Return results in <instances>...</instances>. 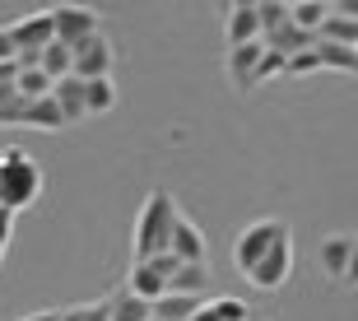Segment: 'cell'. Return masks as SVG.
I'll use <instances>...</instances> for the list:
<instances>
[{
  "mask_svg": "<svg viewBox=\"0 0 358 321\" xmlns=\"http://www.w3.org/2000/svg\"><path fill=\"white\" fill-rule=\"evenodd\" d=\"M224 38H228V47L261 42V38H266V28H261V10H256V5H233V10H228V24H224Z\"/></svg>",
  "mask_w": 358,
  "mask_h": 321,
  "instance_id": "cell-9",
  "label": "cell"
},
{
  "mask_svg": "<svg viewBox=\"0 0 358 321\" xmlns=\"http://www.w3.org/2000/svg\"><path fill=\"white\" fill-rule=\"evenodd\" d=\"M210 266H182L173 275V284H168V294H191V298H200L205 289H210Z\"/></svg>",
  "mask_w": 358,
  "mask_h": 321,
  "instance_id": "cell-20",
  "label": "cell"
},
{
  "mask_svg": "<svg viewBox=\"0 0 358 321\" xmlns=\"http://www.w3.org/2000/svg\"><path fill=\"white\" fill-rule=\"evenodd\" d=\"M112 61H117V47L98 33L84 47H75V80H112Z\"/></svg>",
  "mask_w": 358,
  "mask_h": 321,
  "instance_id": "cell-6",
  "label": "cell"
},
{
  "mask_svg": "<svg viewBox=\"0 0 358 321\" xmlns=\"http://www.w3.org/2000/svg\"><path fill=\"white\" fill-rule=\"evenodd\" d=\"M321 70H340V75H358V52L354 47H340V42H317Z\"/></svg>",
  "mask_w": 358,
  "mask_h": 321,
  "instance_id": "cell-19",
  "label": "cell"
},
{
  "mask_svg": "<svg viewBox=\"0 0 358 321\" xmlns=\"http://www.w3.org/2000/svg\"><path fill=\"white\" fill-rule=\"evenodd\" d=\"M284 70H289V56H279V52H270V47H266V61L256 66V84H266L270 75H284Z\"/></svg>",
  "mask_w": 358,
  "mask_h": 321,
  "instance_id": "cell-27",
  "label": "cell"
},
{
  "mask_svg": "<svg viewBox=\"0 0 358 321\" xmlns=\"http://www.w3.org/2000/svg\"><path fill=\"white\" fill-rule=\"evenodd\" d=\"M24 321H61V312H28Z\"/></svg>",
  "mask_w": 358,
  "mask_h": 321,
  "instance_id": "cell-35",
  "label": "cell"
},
{
  "mask_svg": "<svg viewBox=\"0 0 358 321\" xmlns=\"http://www.w3.org/2000/svg\"><path fill=\"white\" fill-rule=\"evenodd\" d=\"M210 303H214V312H219L224 321H247L252 317V308H247L242 298H210Z\"/></svg>",
  "mask_w": 358,
  "mask_h": 321,
  "instance_id": "cell-26",
  "label": "cell"
},
{
  "mask_svg": "<svg viewBox=\"0 0 358 321\" xmlns=\"http://www.w3.org/2000/svg\"><path fill=\"white\" fill-rule=\"evenodd\" d=\"M200 308H205V303L191 298V294H163L159 303H154V321H196Z\"/></svg>",
  "mask_w": 358,
  "mask_h": 321,
  "instance_id": "cell-17",
  "label": "cell"
},
{
  "mask_svg": "<svg viewBox=\"0 0 358 321\" xmlns=\"http://www.w3.org/2000/svg\"><path fill=\"white\" fill-rule=\"evenodd\" d=\"M317 256H321V270H326L331 280H345L349 275V256H354V238H349V233H326Z\"/></svg>",
  "mask_w": 358,
  "mask_h": 321,
  "instance_id": "cell-12",
  "label": "cell"
},
{
  "mask_svg": "<svg viewBox=\"0 0 358 321\" xmlns=\"http://www.w3.org/2000/svg\"><path fill=\"white\" fill-rule=\"evenodd\" d=\"M279 242H289V224H284V219H256V224H247L238 233V242H233V266L247 275V270H256L275 252Z\"/></svg>",
  "mask_w": 358,
  "mask_h": 321,
  "instance_id": "cell-3",
  "label": "cell"
},
{
  "mask_svg": "<svg viewBox=\"0 0 358 321\" xmlns=\"http://www.w3.org/2000/svg\"><path fill=\"white\" fill-rule=\"evenodd\" d=\"M52 89H56V80H52V75H47L42 66H28V70L19 66V94H24L28 103H38V98H47Z\"/></svg>",
  "mask_w": 358,
  "mask_h": 321,
  "instance_id": "cell-23",
  "label": "cell"
},
{
  "mask_svg": "<svg viewBox=\"0 0 358 321\" xmlns=\"http://www.w3.org/2000/svg\"><path fill=\"white\" fill-rule=\"evenodd\" d=\"M107 303H112V321H154V303H145V298L131 294V289L107 294Z\"/></svg>",
  "mask_w": 358,
  "mask_h": 321,
  "instance_id": "cell-15",
  "label": "cell"
},
{
  "mask_svg": "<svg viewBox=\"0 0 358 321\" xmlns=\"http://www.w3.org/2000/svg\"><path fill=\"white\" fill-rule=\"evenodd\" d=\"M349 289H358V233H354V256H349V275H345Z\"/></svg>",
  "mask_w": 358,
  "mask_h": 321,
  "instance_id": "cell-32",
  "label": "cell"
},
{
  "mask_svg": "<svg viewBox=\"0 0 358 321\" xmlns=\"http://www.w3.org/2000/svg\"><path fill=\"white\" fill-rule=\"evenodd\" d=\"M52 19H56V42L66 47H84L89 38H98V10L89 5H52Z\"/></svg>",
  "mask_w": 358,
  "mask_h": 321,
  "instance_id": "cell-4",
  "label": "cell"
},
{
  "mask_svg": "<svg viewBox=\"0 0 358 321\" xmlns=\"http://www.w3.org/2000/svg\"><path fill=\"white\" fill-rule=\"evenodd\" d=\"M177 224H182V210H177L173 191H149L140 219H135V261H154V256L173 252Z\"/></svg>",
  "mask_w": 358,
  "mask_h": 321,
  "instance_id": "cell-1",
  "label": "cell"
},
{
  "mask_svg": "<svg viewBox=\"0 0 358 321\" xmlns=\"http://www.w3.org/2000/svg\"><path fill=\"white\" fill-rule=\"evenodd\" d=\"M168 284H173V275H168V270H159V261H135L126 289H131V294H140L145 303H159V298L168 294Z\"/></svg>",
  "mask_w": 358,
  "mask_h": 321,
  "instance_id": "cell-10",
  "label": "cell"
},
{
  "mask_svg": "<svg viewBox=\"0 0 358 321\" xmlns=\"http://www.w3.org/2000/svg\"><path fill=\"white\" fill-rule=\"evenodd\" d=\"M56 103H61V112H66V126H75V121L89 117V84L84 80H61L56 84Z\"/></svg>",
  "mask_w": 358,
  "mask_h": 321,
  "instance_id": "cell-13",
  "label": "cell"
},
{
  "mask_svg": "<svg viewBox=\"0 0 358 321\" xmlns=\"http://www.w3.org/2000/svg\"><path fill=\"white\" fill-rule=\"evenodd\" d=\"M173 256L182 261V266H210L205 233H200V224H191L186 214H182V224H177V233H173Z\"/></svg>",
  "mask_w": 358,
  "mask_h": 321,
  "instance_id": "cell-11",
  "label": "cell"
},
{
  "mask_svg": "<svg viewBox=\"0 0 358 321\" xmlns=\"http://www.w3.org/2000/svg\"><path fill=\"white\" fill-rule=\"evenodd\" d=\"M24 126H33V131H61V126H66V112H61V103H56V89L47 98H38V103H28Z\"/></svg>",
  "mask_w": 358,
  "mask_h": 321,
  "instance_id": "cell-16",
  "label": "cell"
},
{
  "mask_svg": "<svg viewBox=\"0 0 358 321\" xmlns=\"http://www.w3.org/2000/svg\"><path fill=\"white\" fill-rule=\"evenodd\" d=\"M84 321H112V303L98 298V303H84Z\"/></svg>",
  "mask_w": 358,
  "mask_h": 321,
  "instance_id": "cell-30",
  "label": "cell"
},
{
  "mask_svg": "<svg viewBox=\"0 0 358 321\" xmlns=\"http://www.w3.org/2000/svg\"><path fill=\"white\" fill-rule=\"evenodd\" d=\"M266 61V42H247V47H228V84L247 94L256 89V66Z\"/></svg>",
  "mask_w": 358,
  "mask_h": 321,
  "instance_id": "cell-8",
  "label": "cell"
},
{
  "mask_svg": "<svg viewBox=\"0 0 358 321\" xmlns=\"http://www.w3.org/2000/svg\"><path fill=\"white\" fill-rule=\"evenodd\" d=\"M247 321H270V317H261V312H252V317H247Z\"/></svg>",
  "mask_w": 358,
  "mask_h": 321,
  "instance_id": "cell-36",
  "label": "cell"
},
{
  "mask_svg": "<svg viewBox=\"0 0 358 321\" xmlns=\"http://www.w3.org/2000/svg\"><path fill=\"white\" fill-rule=\"evenodd\" d=\"M10 238H14V214L0 210V261H5V252H10Z\"/></svg>",
  "mask_w": 358,
  "mask_h": 321,
  "instance_id": "cell-29",
  "label": "cell"
},
{
  "mask_svg": "<svg viewBox=\"0 0 358 321\" xmlns=\"http://www.w3.org/2000/svg\"><path fill=\"white\" fill-rule=\"evenodd\" d=\"M317 70H321V56H317V47H312V52L293 56V61H289V70H284V75H317Z\"/></svg>",
  "mask_w": 358,
  "mask_h": 321,
  "instance_id": "cell-28",
  "label": "cell"
},
{
  "mask_svg": "<svg viewBox=\"0 0 358 321\" xmlns=\"http://www.w3.org/2000/svg\"><path fill=\"white\" fill-rule=\"evenodd\" d=\"M331 10L335 5H326V0H298V5H293V24L317 38L321 28H326V19H331Z\"/></svg>",
  "mask_w": 358,
  "mask_h": 321,
  "instance_id": "cell-18",
  "label": "cell"
},
{
  "mask_svg": "<svg viewBox=\"0 0 358 321\" xmlns=\"http://www.w3.org/2000/svg\"><path fill=\"white\" fill-rule=\"evenodd\" d=\"M5 61H19V47H14V33H10V24L0 28V66Z\"/></svg>",
  "mask_w": 358,
  "mask_h": 321,
  "instance_id": "cell-31",
  "label": "cell"
},
{
  "mask_svg": "<svg viewBox=\"0 0 358 321\" xmlns=\"http://www.w3.org/2000/svg\"><path fill=\"white\" fill-rule=\"evenodd\" d=\"M289 275H293V238L279 242V247L256 270H247V284H252V289H261V294H275V289H284V284H289Z\"/></svg>",
  "mask_w": 358,
  "mask_h": 321,
  "instance_id": "cell-5",
  "label": "cell"
},
{
  "mask_svg": "<svg viewBox=\"0 0 358 321\" xmlns=\"http://www.w3.org/2000/svg\"><path fill=\"white\" fill-rule=\"evenodd\" d=\"M61 321H84V303H75V308H61Z\"/></svg>",
  "mask_w": 358,
  "mask_h": 321,
  "instance_id": "cell-34",
  "label": "cell"
},
{
  "mask_svg": "<svg viewBox=\"0 0 358 321\" xmlns=\"http://www.w3.org/2000/svg\"><path fill=\"white\" fill-rule=\"evenodd\" d=\"M266 47L270 52H279V56H303V52H312L317 47V38L312 33H303L298 24H284V28H275V33H266Z\"/></svg>",
  "mask_w": 358,
  "mask_h": 321,
  "instance_id": "cell-14",
  "label": "cell"
},
{
  "mask_svg": "<svg viewBox=\"0 0 358 321\" xmlns=\"http://www.w3.org/2000/svg\"><path fill=\"white\" fill-rule=\"evenodd\" d=\"M335 14H345V19H354V24H358V0H340Z\"/></svg>",
  "mask_w": 358,
  "mask_h": 321,
  "instance_id": "cell-33",
  "label": "cell"
},
{
  "mask_svg": "<svg viewBox=\"0 0 358 321\" xmlns=\"http://www.w3.org/2000/svg\"><path fill=\"white\" fill-rule=\"evenodd\" d=\"M317 42H340V47H354V52H358V24H354V19H345V14H335V10H331L326 28L317 33Z\"/></svg>",
  "mask_w": 358,
  "mask_h": 321,
  "instance_id": "cell-22",
  "label": "cell"
},
{
  "mask_svg": "<svg viewBox=\"0 0 358 321\" xmlns=\"http://www.w3.org/2000/svg\"><path fill=\"white\" fill-rule=\"evenodd\" d=\"M10 33H14V47L19 52H47L56 42V19H52V10H33L19 24H10Z\"/></svg>",
  "mask_w": 358,
  "mask_h": 321,
  "instance_id": "cell-7",
  "label": "cell"
},
{
  "mask_svg": "<svg viewBox=\"0 0 358 321\" xmlns=\"http://www.w3.org/2000/svg\"><path fill=\"white\" fill-rule=\"evenodd\" d=\"M42 70H47L56 84L70 80V75H75V47H66V42H52V47L42 52Z\"/></svg>",
  "mask_w": 358,
  "mask_h": 321,
  "instance_id": "cell-21",
  "label": "cell"
},
{
  "mask_svg": "<svg viewBox=\"0 0 358 321\" xmlns=\"http://www.w3.org/2000/svg\"><path fill=\"white\" fill-rule=\"evenodd\" d=\"M117 107V84L112 80H89V117H103Z\"/></svg>",
  "mask_w": 358,
  "mask_h": 321,
  "instance_id": "cell-24",
  "label": "cell"
},
{
  "mask_svg": "<svg viewBox=\"0 0 358 321\" xmlns=\"http://www.w3.org/2000/svg\"><path fill=\"white\" fill-rule=\"evenodd\" d=\"M42 196V168H38V159L28 154V149H5L0 154V210H10V214H19V210H28V205Z\"/></svg>",
  "mask_w": 358,
  "mask_h": 321,
  "instance_id": "cell-2",
  "label": "cell"
},
{
  "mask_svg": "<svg viewBox=\"0 0 358 321\" xmlns=\"http://www.w3.org/2000/svg\"><path fill=\"white\" fill-rule=\"evenodd\" d=\"M256 10H261V28H266V33L293 24V5H289V0H266V5H256ZM261 42H266V38H261Z\"/></svg>",
  "mask_w": 358,
  "mask_h": 321,
  "instance_id": "cell-25",
  "label": "cell"
}]
</instances>
